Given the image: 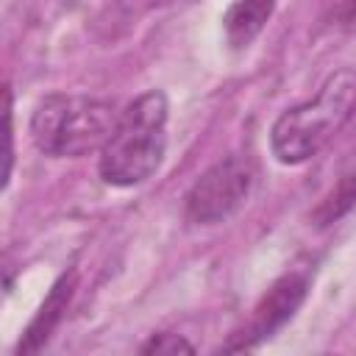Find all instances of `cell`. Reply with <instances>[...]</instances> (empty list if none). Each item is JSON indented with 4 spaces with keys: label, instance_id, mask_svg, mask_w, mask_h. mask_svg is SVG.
<instances>
[{
    "label": "cell",
    "instance_id": "1",
    "mask_svg": "<svg viewBox=\"0 0 356 356\" xmlns=\"http://www.w3.org/2000/svg\"><path fill=\"white\" fill-rule=\"evenodd\" d=\"M167 97L150 89L131 100L100 147V178L108 186H139L161 167L167 153Z\"/></svg>",
    "mask_w": 356,
    "mask_h": 356
},
{
    "label": "cell",
    "instance_id": "2",
    "mask_svg": "<svg viewBox=\"0 0 356 356\" xmlns=\"http://www.w3.org/2000/svg\"><path fill=\"white\" fill-rule=\"evenodd\" d=\"M353 92L356 75L350 67L337 70L320 89L314 100L286 108L270 131L273 156L281 164H303L317 156L334 134L350 120L353 114Z\"/></svg>",
    "mask_w": 356,
    "mask_h": 356
},
{
    "label": "cell",
    "instance_id": "3",
    "mask_svg": "<svg viewBox=\"0 0 356 356\" xmlns=\"http://www.w3.org/2000/svg\"><path fill=\"white\" fill-rule=\"evenodd\" d=\"M114 122V103L89 95L53 92L36 103L31 114V136L47 156L78 159L103 147Z\"/></svg>",
    "mask_w": 356,
    "mask_h": 356
},
{
    "label": "cell",
    "instance_id": "4",
    "mask_svg": "<svg viewBox=\"0 0 356 356\" xmlns=\"http://www.w3.org/2000/svg\"><path fill=\"white\" fill-rule=\"evenodd\" d=\"M256 184V164L248 153H231L211 164L186 192L184 214L192 225L225 222L236 209L245 206Z\"/></svg>",
    "mask_w": 356,
    "mask_h": 356
},
{
    "label": "cell",
    "instance_id": "5",
    "mask_svg": "<svg viewBox=\"0 0 356 356\" xmlns=\"http://www.w3.org/2000/svg\"><path fill=\"white\" fill-rule=\"evenodd\" d=\"M306 289H309V275L306 273L295 270V273L281 275L267 289V295L259 300L248 325L242 331H236L234 339L222 345V350H248V348H256L264 339H270L278 328H284L295 317V312L306 300Z\"/></svg>",
    "mask_w": 356,
    "mask_h": 356
},
{
    "label": "cell",
    "instance_id": "6",
    "mask_svg": "<svg viewBox=\"0 0 356 356\" xmlns=\"http://www.w3.org/2000/svg\"><path fill=\"white\" fill-rule=\"evenodd\" d=\"M75 292V270H64L58 275V281L53 284L50 295L44 298V303L39 306L36 317L31 320V325L25 328L19 345H17V353H36L44 348V342L50 339L53 328L61 323L67 306H70V298Z\"/></svg>",
    "mask_w": 356,
    "mask_h": 356
},
{
    "label": "cell",
    "instance_id": "7",
    "mask_svg": "<svg viewBox=\"0 0 356 356\" xmlns=\"http://www.w3.org/2000/svg\"><path fill=\"white\" fill-rule=\"evenodd\" d=\"M278 0H236L225 17H222V28H225V39L234 50L248 47L261 28L267 25V19L273 17Z\"/></svg>",
    "mask_w": 356,
    "mask_h": 356
},
{
    "label": "cell",
    "instance_id": "8",
    "mask_svg": "<svg viewBox=\"0 0 356 356\" xmlns=\"http://www.w3.org/2000/svg\"><path fill=\"white\" fill-rule=\"evenodd\" d=\"M14 172V92L0 78V192L8 186Z\"/></svg>",
    "mask_w": 356,
    "mask_h": 356
},
{
    "label": "cell",
    "instance_id": "9",
    "mask_svg": "<svg viewBox=\"0 0 356 356\" xmlns=\"http://www.w3.org/2000/svg\"><path fill=\"white\" fill-rule=\"evenodd\" d=\"M350 206H353V175L348 172V175H342V181L334 189V195L328 197V203H323L317 209V220H323L320 225H328V222L339 220Z\"/></svg>",
    "mask_w": 356,
    "mask_h": 356
},
{
    "label": "cell",
    "instance_id": "10",
    "mask_svg": "<svg viewBox=\"0 0 356 356\" xmlns=\"http://www.w3.org/2000/svg\"><path fill=\"white\" fill-rule=\"evenodd\" d=\"M139 353H147V356H178V353H195V345L186 342L181 334H153L142 348Z\"/></svg>",
    "mask_w": 356,
    "mask_h": 356
},
{
    "label": "cell",
    "instance_id": "11",
    "mask_svg": "<svg viewBox=\"0 0 356 356\" xmlns=\"http://www.w3.org/2000/svg\"><path fill=\"white\" fill-rule=\"evenodd\" d=\"M17 273H19V264L14 261V256L0 253V306L8 298V292H11L14 281H17Z\"/></svg>",
    "mask_w": 356,
    "mask_h": 356
}]
</instances>
